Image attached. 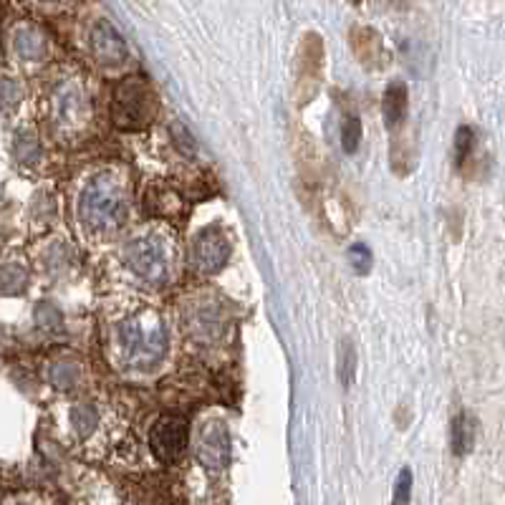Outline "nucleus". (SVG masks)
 I'll use <instances>...</instances> for the list:
<instances>
[{"mask_svg": "<svg viewBox=\"0 0 505 505\" xmlns=\"http://www.w3.org/2000/svg\"><path fill=\"white\" fill-rule=\"evenodd\" d=\"M79 217L93 233H109L127 217L124 187L114 173H102L84 187L79 198Z\"/></svg>", "mask_w": 505, "mask_h": 505, "instance_id": "f257e3e1", "label": "nucleus"}, {"mask_svg": "<svg viewBox=\"0 0 505 505\" xmlns=\"http://www.w3.org/2000/svg\"><path fill=\"white\" fill-rule=\"evenodd\" d=\"M157 109H160L157 92L145 76L134 74L117 84L114 99H111V120L117 129H124V132L145 129L155 121Z\"/></svg>", "mask_w": 505, "mask_h": 505, "instance_id": "f03ea898", "label": "nucleus"}, {"mask_svg": "<svg viewBox=\"0 0 505 505\" xmlns=\"http://www.w3.org/2000/svg\"><path fill=\"white\" fill-rule=\"evenodd\" d=\"M120 339L127 354L137 364H155L167 346V333L162 329V321L152 319L146 323L145 316L124 321L120 326Z\"/></svg>", "mask_w": 505, "mask_h": 505, "instance_id": "7ed1b4c3", "label": "nucleus"}, {"mask_svg": "<svg viewBox=\"0 0 505 505\" xmlns=\"http://www.w3.org/2000/svg\"><path fill=\"white\" fill-rule=\"evenodd\" d=\"M124 263L132 268L139 279H145L152 286H162L170 279V255L164 240L157 235L132 240L124 248Z\"/></svg>", "mask_w": 505, "mask_h": 505, "instance_id": "20e7f679", "label": "nucleus"}, {"mask_svg": "<svg viewBox=\"0 0 505 505\" xmlns=\"http://www.w3.org/2000/svg\"><path fill=\"white\" fill-rule=\"evenodd\" d=\"M187 442H190V430H187V422L182 417L164 414L149 430V447L155 452V457L164 465H174V463L182 460Z\"/></svg>", "mask_w": 505, "mask_h": 505, "instance_id": "39448f33", "label": "nucleus"}, {"mask_svg": "<svg viewBox=\"0 0 505 505\" xmlns=\"http://www.w3.org/2000/svg\"><path fill=\"white\" fill-rule=\"evenodd\" d=\"M230 252H233V248H230L226 230L220 226H208L202 227L192 240L190 263L199 273H217L230 261Z\"/></svg>", "mask_w": 505, "mask_h": 505, "instance_id": "423d86ee", "label": "nucleus"}, {"mask_svg": "<svg viewBox=\"0 0 505 505\" xmlns=\"http://www.w3.org/2000/svg\"><path fill=\"white\" fill-rule=\"evenodd\" d=\"M198 460L210 473H220L230 460V435L226 422L213 420L199 430L198 435Z\"/></svg>", "mask_w": 505, "mask_h": 505, "instance_id": "0eeeda50", "label": "nucleus"}, {"mask_svg": "<svg viewBox=\"0 0 505 505\" xmlns=\"http://www.w3.org/2000/svg\"><path fill=\"white\" fill-rule=\"evenodd\" d=\"M92 51L104 66H117L127 58V43L109 21H96L92 28Z\"/></svg>", "mask_w": 505, "mask_h": 505, "instance_id": "6e6552de", "label": "nucleus"}, {"mask_svg": "<svg viewBox=\"0 0 505 505\" xmlns=\"http://www.w3.org/2000/svg\"><path fill=\"white\" fill-rule=\"evenodd\" d=\"M351 49L364 66L382 68L386 64L385 40L374 28H354L351 31Z\"/></svg>", "mask_w": 505, "mask_h": 505, "instance_id": "1a4fd4ad", "label": "nucleus"}, {"mask_svg": "<svg viewBox=\"0 0 505 505\" xmlns=\"http://www.w3.org/2000/svg\"><path fill=\"white\" fill-rule=\"evenodd\" d=\"M407 104H410L407 84L392 81L386 86L385 99H382V114H385V124L389 129H394V127H399L402 121L407 120Z\"/></svg>", "mask_w": 505, "mask_h": 505, "instance_id": "9d476101", "label": "nucleus"}, {"mask_svg": "<svg viewBox=\"0 0 505 505\" xmlns=\"http://www.w3.org/2000/svg\"><path fill=\"white\" fill-rule=\"evenodd\" d=\"M478 422L467 412H457L450 422V447L457 457H463L475 447Z\"/></svg>", "mask_w": 505, "mask_h": 505, "instance_id": "9b49d317", "label": "nucleus"}, {"mask_svg": "<svg viewBox=\"0 0 505 505\" xmlns=\"http://www.w3.org/2000/svg\"><path fill=\"white\" fill-rule=\"evenodd\" d=\"M354 377H357V349L349 339H344L339 344V382L341 386H351Z\"/></svg>", "mask_w": 505, "mask_h": 505, "instance_id": "f8f14e48", "label": "nucleus"}, {"mask_svg": "<svg viewBox=\"0 0 505 505\" xmlns=\"http://www.w3.org/2000/svg\"><path fill=\"white\" fill-rule=\"evenodd\" d=\"M473 149H475V132H473V127H457V132H455V164L463 170L470 160V155H473Z\"/></svg>", "mask_w": 505, "mask_h": 505, "instance_id": "ddd939ff", "label": "nucleus"}, {"mask_svg": "<svg viewBox=\"0 0 505 505\" xmlns=\"http://www.w3.org/2000/svg\"><path fill=\"white\" fill-rule=\"evenodd\" d=\"M361 120L359 117H346L341 124V146H344L346 155H354L361 145Z\"/></svg>", "mask_w": 505, "mask_h": 505, "instance_id": "4468645a", "label": "nucleus"}, {"mask_svg": "<svg viewBox=\"0 0 505 505\" xmlns=\"http://www.w3.org/2000/svg\"><path fill=\"white\" fill-rule=\"evenodd\" d=\"M15 49H18V54L26 56V58H39L40 51H43V39H40L36 31H21L18 36H15Z\"/></svg>", "mask_w": 505, "mask_h": 505, "instance_id": "2eb2a0df", "label": "nucleus"}, {"mask_svg": "<svg viewBox=\"0 0 505 505\" xmlns=\"http://www.w3.org/2000/svg\"><path fill=\"white\" fill-rule=\"evenodd\" d=\"M372 251H369L367 245L357 243V245L349 248V263H351V268H354L359 276H367V273L372 270Z\"/></svg>", "mask_w": 505, "mask_h": 505, "instance_id": "dca6fc26", "label": "nucleus"}, {"mask_svg": "<svg viewBox=\"0 0 505 505\" xmlns=\"http://www.w3.org/2000/svg\"><path fill=\"white\" fill-rule=\"evenodd\" d=\"M410 491H412V470L410 467H402L394 483V495H392V503H410Z\"/></svg>", "mask_w": 505, "mask_h": 505, "instance_id": "f3484780", "label": "nucleus"}, {"mask_svg": "<svg viewBox=\"0 0 505 505\" xmlns=\"http://www.w3.org/2000/svg\"><path fill=\"white\" fill-rule=\"evenodd\" d=\"M173 139L177 142V149H182L185 155H195V137L187 132L182 121H174L173 124Z\"/></svg>", "mask_w": 505, "mask_h": 505, "instance_id": "a211bd4d", "label": "nucleus"}, {"mask_svg": "<svg viewBox=\"0 0 505 505\" xmlns=\"http://www.w3.org/2000/svg\"><path fill=\"white\" fill-rule=\"evenodd\" d=\"M74 420H76V425H86V432L96 425V414H93L92 407H79V410L74 412Z\"/></svg>", "mask_w": 505, "mask_h": 505, "instance_id": "6ab92c4d", "label": "nucleus"}, {"mask_svg": "<svg viewBox=\"0 0 505 505\" xmlns=\"http://www.w3.org/2000/svg\"><path fill=\"white\" fill-rule=\"evenodd\" d=\"M43 3H61V0H43Z\"/></svg>", "mask_w": 505, "mask_h": 505, "instance_id": "aec40b11", "label": "nucleus"}]
</instances>
